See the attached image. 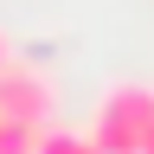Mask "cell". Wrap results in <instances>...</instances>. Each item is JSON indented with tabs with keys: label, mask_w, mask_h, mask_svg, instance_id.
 I'll use <instances>...</instances> for the list:
<instances>
[{
	"label": "cell",
	"mask_w": 154,
	"mask_h": 154,
	"mask_svg": "<svg viewBox=\"0 0 154 154\" xmlns=\"http://www.w3.org/2000/svg\"><path fill=\"white\" fill-rule=\"evenodd\" d=\"M90 141L103 148V154H148V141H154V90L116 84L103 103H96Z\"/></svg>",
	"instance_id": "obj_1"
},
{
	"label": "cell",
	"mask_w": 154,
	"mask_h": 154,
	"mask_svg": "<svg viewBox=\"0 0 154 154\" xmlns=\"http://www.w3.org/2000/svg\"><path fill=\"white\" fill-rule=\"evenodd\" d=\"M7 64H13V58H7V38H0V71H7Z\"/></svg>",
	"instance_id": "obj_4"
},
{
	"label": "cell",
	"mask_w": 154,
	"mask_h": 154,
	"mask_svg": "<svg viewBox=\"0 0 154 154\" xmlns=\"http://www.w3.org/2000/svg\"><path fill=\"white\" fill-rule=\"evenodd\" d=\"M38 122H0V154H38Z\"/></svg>",
	"instance_id": "obj_3"
},
{
	"label": "cell",
	"mask_w": 154,
	"mask_h": 154,
	"mask_svg": "<svg viewBox=\"0 0 154 154\" xmlns=\"http://www.w3.org/2000/svg\"><path fill=\"white\" fill-rule=\"evenodd\" d=\"M51 103H58V90H51L45 71H32V64H7L0 71V122H38L45 128Z\"/></svg>",
	"instance_id": "obj_2"
}]
</instances>
